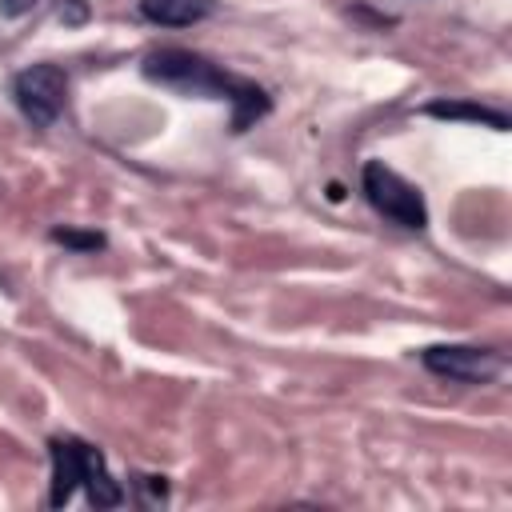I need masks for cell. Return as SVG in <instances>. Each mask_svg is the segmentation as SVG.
Instances as JSON below:
<instances>
[{
	"mask_svg": "<svg viewBox=\"0 0 512 512\" xmlns=\"http://www.w3.org/2000/svg\"><path fill=\"white\" fill-rule=\"evenodd\" d=\"M144 76L164 84V88H180L192 96H208V100H228L232 104V132H244L252 120H260L272 100L260 84L224 72L220 64L204 60L200 52L188 48H160L144 56Z\"/></svg>",
	"mask_w": 512,
	"mask_h": 512,
	"instance_id": "cell-1",
	"label": "cell"
},
{
	"mask_svg": "<svg viewBox=\"0 0 512 512\" xmlns=\"http://www.w3.org/2000/svg\"><path fill=\"white\" fill-rule=\"evenodd\" d=\"M48 456H52V492H48L52 508H64L80 484L88 488V500L96 508L124 504V488L112 480V472L104 464V452L92 448L88 440H80V436H52L48 440Z\"/></svg>",
	"mask_w": 512,
	"mask_h": 512,
	"instance_id": "cell-2",
	"label": "cell"
},
{
	"mask_svg": "<svg viewBox=\"0 0 512 512\" xmlns=\"http://www.w3.org/2000/svg\"><path fill=\"white\" fill-rule=\"evenodd\" d=\"M360 188L368 196V204L392 220L396 228H408V232H420L428 228V204L420 196L416 184H408L396 168H388L384 160H368L364 172H360Z\"/></svg>",
	"mask_w": 512,
	"mask_h": 512,
	"instance_id": "cell-3",
	"label": "cell"
},
{
	"mask_svg": "<svg viewBox=\"0 0 512 512\" xmlns=\"http://www.w3.org/2000/svg\"><path fill=\"white\" fill-rule=\"evenodd\" d=\"M12 100L36 128L56 124V116L68 104V76L60 64H32L12 76Z\"/></svg>",
	"mask_w": 512,
	"mask_h": 512,
	"instance_id": "cell-4",
	"label": "cell"
},
{
	"mask_svg": "<svg viewBox=\"0 0 512 512\" xmlns=\"http://www.w3.org/2000/svg\"><path fill=\"white\" fill-rule=\"evenodd\" d=\"M424 368L432 376L456 380V384H492L504 372V352L480 348V344H432L420 352Z\"/></svg>",
	"mask_w": 512,
	"mask_h": 512,
	"instance_id": "cell-5",
	"label": "cell"
},
{
	"mask_svg": "<svg viewBox=\"0 0 512 512\" xmlns=\"http://www.w3.org/2000/svg\"><path fill=\"white\" fill-rule=\"evenodd\" d=\"M148 24L160 28H192L216 12V0H140L136 4Z\"/></svg>",
	"mask_w": 512,
	"mask_h": 512,
	"instance_id": "cell-6",
	"label": "cell"
},
{
	"mask_svg": "<svg viewBox=\"0 0 512 512\" xmlns=\"http://www.w3.org/2000/svg\"><path fill=\"white\" fill-rule=\"evenodd\" d=\"M424 116H436V120H476V124H492L496 132L508 128V116L500 108L464 104V100H432V104H424Z\"/></svg>",
	"mask_w": 512,
	"mask_h": 512,
	"instance_id": "cell-7",
	"label": "cell"
},
{
	"mask_svg": "<svg viewBox=\"0 0 512 512\" xmlns=\"http://www.w3.org/2000/svg\"><path fill=\"white\" fill-rule=\"evenodd\" d=\"M52 240H56V244H68V248H88V252H92V248H104V236H96V232H84V236H80V232L56 228Z\"/></svg>",
	"mask_w": 512,
	"mask_h": 512,
	"instance_id": "cell-8",
	"label": "cell"
},
{
	"mask_svg": "<svg viewBox=\"0 0 512 512\" xmlns=\"http://www.w3.org/2000/svg\"><path fill=\"white\" fill-rule=\"evenodd\" d=\"M36 8V0H0V12L4 16H24V12H32Z\"/></svg>",
	"mask_w": 512,
	"mask_h": 512,
	"instance_id": "cell-9",
	"label": "cell"
}]
</instances>
